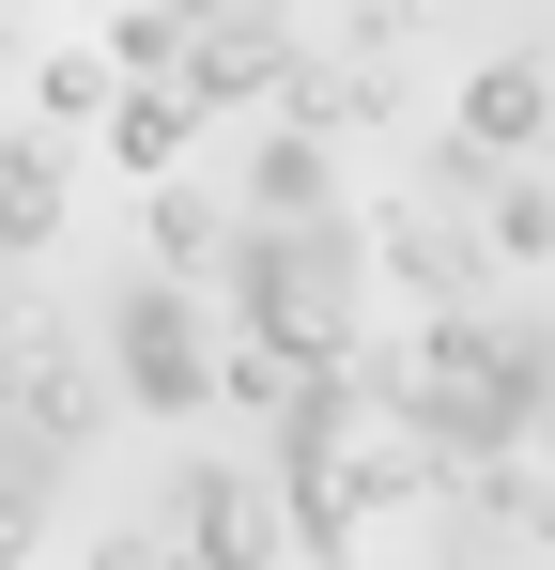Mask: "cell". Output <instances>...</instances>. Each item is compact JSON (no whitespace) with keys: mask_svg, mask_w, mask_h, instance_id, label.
<instances>
[{"mask_svg":"<svg viewBox=\"0 0 555 570\" xmlns=\"http://www.w3.org/2000/svg\"><path fill=\"white\" fill-rule=\"evenodd\" d=\"M525 124H541V62H494L478 78V139H525Z\"/></svg>","mask_w":555,"mask_h":570,"instance_id":"1","label":"cell"}]
</instances>
